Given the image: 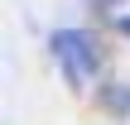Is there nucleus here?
Instances as JSON below:
<instances>
[{
  "mask_svg": "<svg viewBox=\"0 0 130 125\" xmlns=\"http://www.w3.org/2000/svg\"><path fill=\"white\" fill-rule=\"evenodd\" d=\"M58 53L72 63V77H82V72L92 67V53H87V39H82V34H58Z\"/></svg>",
  "mask_w": 130,
  "mask_h": 125,
  "instance_id": "f257e3e1",
  "label": "nucleus"
}]
</instances>
